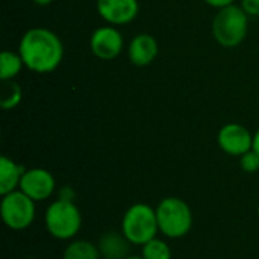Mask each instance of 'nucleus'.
<instances>
[{"label": "nucleus", "instance_id": "f257e3e1", "mask_svg": "<svg viewBox=\"0 0 259 259\" xmlns=\"http://www.w3.org/2000/svg\"><path fill=\"white\" fill-rule=\"evenodd\" d=\"M18 53L27 70L47 74L61 65L64 59V44L53 30L47 27H32L20 38Z\"/></svg>", "mask_w": 259, "mask_h": 259}, {"label": "nucleus", "instance_id": "f03ea898", "mask_svg": "<svg viewBox=\"0 0 259 259\" xmlns=\"http://www.w3.org/2000/svg\"><path fill=\"white\" fill-rule=\"evenodd\" d=\"M212 36L214 39L226 49L240 46L247 36L249 30V15L238 5H231L214 15L212 20Z\"/></svg>", "mask_w": 259, "mask_h": 259}, {"label": "nucleus", "instance_id": "7ed1b4c3", "mask_svg": "<svg viewBox=\"0 0 259 259\" xmlns=\"http://www.w3.org/2000/svg\"><path fill=\"white\" fill-rule=\"evenodd\" d=\"M44 225L53 238L61 241L73 240L82 228L80 209L71 200L58 199L47 206Z\"/></svg>", "mask_w": 259, "mask_h": 259}, {"label": "nucleus", "instance_id": "20e7f679", "mask_svg": "<svg viewBox=\"0 0 259 259\" xmlns=\"http://www.w3.org/2000/svg\"><path fill=\"white\" fill-rule=\"evenodd\" d=\"M159 232L167 238L185 237L193 228V212L190 205L179 197H165L156 206Z\"/></svg>", "mask_w": 259, "mask_h": 259}, {"label": "nucleus", "instance_id": "39448f33", "mask_svg": "<svg viewBox=\"0 0 259 259\" xmlns=\"http://www.w3.org/2000/svg\"><path fill=\"white\" fill-rule=\"evenodd\" d=\"M121 232L134 246H144L158 237L159 226L156 209L146 203H135L123 215Z\"/></svg>", "mask_w": 259, "mask_h": 259}, {"label": "nucleus", "instance_id": "423d86ee", "mask_svg": "<svg viewBox=\"0 0 259 259\" xmlns=\"http://www.w3.org/2000/svg\"><path fill=\"white\" fill-rule=\"evenodd\" d=\"M35 203L36 202H33L20 190L2 196L0 215L6 228L12 231L27 229L33 223L36 215Z\"/></svg>", "mask_w": 259, "mask_h": 259}, {"label": "nucleus", "instance_id": "0eeeda50", "mask_svg": "<svg viewBox=\"0 0 259 259\" xmlns=\"http://www.w3.org/2000/svg\"><path fill=\"white\" fill-rule=\"evenodd\" d=\"M124 39L117 26H100L97 27L90 38L91 53L102 61H112L123 52Z\"/></svg>", "mask_w": 259, "mask_h": 259}, {"label": "nucleus", "instance_id": "6e6552de", "mask_svg": "<svg viewBox=\"0 0 259 259\" xmlns=\"http://www.w3.org/2000/svg\"><path fill=\"white\" fill-rule=\"evenodd\" d=\"M217 143L226 155L240 158L253 149V134L240 123H228L219 131Z\"/></svg>", "mask_w": 259, "mask_h": 259}, {"label": "nucleus", "instance_id": "1a4fd4ad", "mask_svg": "<svg viewBox=\"0 0 259 259\" xmlns=\"http://www.w3.org/2000/svg\"><path fill=\"white\" fill-rule=\"evenodd\" d=\"M56 181L46 168H29L24 171L18 190L33 202H44L55 193Z\"/></svg>", "mask_w": 259, "mask_h": 259}, {"label": "nucleus", "instance_id": "9d476101", "mask_svg": "<svg viewBox=\"0 0 259 259\" xmlns=\"http://www.w3.org/2000/svg\"><path fill=\"white\" fill-rule=\"evenodd\" d=\"M97 12L111 26H124L134 21L140 12L138 0H97Z\"/></svg>", "mask_w": 259, "mask_h": 259}, {"label": "nucleus", "instance_id": "9b49d317", "mask_svg": "<svg viewBox=\"0 0 259 259\" xmlns=\"http://www.w3.org/2000/svg\"><path fill=\"white\" fill-rule=\"evenodd\" d=\"M159 53V44L150 33L135 35L127 46V58L137 67L150 65Z\"/></svg>", "mask_w": 259, "mask_h": 259}, {"label": "nucleus", "instance_id": "f8f14e48", "mask_svg": "<svg viewBox=\"0 0 259 259\" xmlns=\"http://www.w3.org/2000/svg\"><path fill=\"white\" fill-rule=\"evenodd\" d=\"M103 259H126L129 256L131 241L123 232H106L100 237L97 244Z\"/></svg>", "mask_w": 259, "mask_h": 259}, {"label": "nucleus", "instance_id": "ddd939ff", "mask_svg": "<svg viewBox=\"0 0 259 259\" xmlns=\"http://www.w3.org/2000/svg\"><path fill=\"white\" fill-rule=\"evenodd\" d=\"M24 171L26 168L23 165L17 164L8 156H2L0 158V194L5 196L18 190Z\"/></svg>", "mask_w": 259, "mask_h": 259}, {"label": "nucleus", "instance_id": "4468645a", "mask_svg": "<svg viewBox=\"0 0 259 259\" xmlns=\"http://www.w3.org/2000/svg\"><path fill=\"white\" fill-rule=\"evenodd\" d=\"M99 247L87 240H73L62 253V259H100Z\"/></svg>", "mask_w": 259, "mask_h": 259}, {"label": "nucleus", "instance_id": "2eb2a0df", "mask_svg": "<svg viewBox=\"0 0 259 259\" xmlns=\"http://www.w3.org/2000/svg\"><path fill=\"white\" fill-rule=\"evenodd\" d=\"M24 62L20 53L12 50H3L0 53V79L3 80H14L20 71L23 70Z\"/></svg>", "mask_w": 259, "mask_h": 259}, {"label": "nucleus", "instance_id": "dca6fc26", "mask_svg": "<svg viewBox=\"0 0 259 259\" xmlns=\"http://www.w3.org/2000/svg\"><path fill=\"white\" fill-rule=\"evenodd\" d=\"M23 100V90L15 80H3L0 90V105L5 111L15 109Z\"/></svg>", "mask_w": 259, "mask_h": 259}, {"label": "nucleus", "instance_id": "f3484780", "mask_svg": "<svg viewBox=\"0 0 259 259\" xmlns=\"http://www.w3.org/2000/svg\"><path fill=\"white\" fill-rule=\"evenodd\" d=\"M141 255L144 259H171V250L164 240L156 237L141 246Z\"/></svg>", "mask_w": 259, "mask_h": 259}, {"label": "nucleus", "instance_id": "a211bd4d", "mask_svg": "<svg viewBox=\"0 0 259 259\" xmlns=\"http://www.w3.org/2000/svg\"><path fill=\"white\" fill-rule=\"evenodd\" d=\"M240 167L246 173H256L259 170V155L252 149L243 156H240Z\"/></svg>", "mask_w": 259, "mask_h": 259}, {"label": "nucleus", "instance_id": "6ab92c4d", "mask_svg": "<svg viewBox=\"0 0 259 259\" xmlns=\"http://www.w3.org/2000/svg\"><path fill=\"white\" fill-rule=\"evenodd\" d=\"M240 6L249 17H259V0H241Z\"/></svg>", "mask_w": 259, "mask_h": 259}, {"label": "nucleus", "instance_id": "aec40b11", "mask_svg": "<svg viewBox=\"0 0 259 259\" xmlns=\"http://www.w3.org/2000/svg\"><path fill=\"white\" fill-rule=\"evenodd\" d=\"M206 5H209L211 8H215V9H223L226 6H231L235 3V0H203Z\"/></svg>", "mask_w": 259, "mask_h": 259}, {"label": "nucleus", "instance_id": "412c9836", "mask_svg": "<svg viewBox=\"0 0 259 259\" xmlns=\"http://www.w3.org/2000/svg\"><path fill=\"white\" fill-rule=\"evenodd\" d=\"M253 150L259 155V129L255 132V135H253Z\"/></svg>", "mask_w": 259, "mask_h": 259}, {"label": "nucleus", "instance_id": "4be33fe9", "mask_svg": "<svg viewBox=\"0 0 259 259\" xmlns=\"http://www.w3.org/2000/svg\"><path fill=\"white\" fill-rule=\"evenodd\" d=\"M53 0H33V3L35 5H38V6H47V5H50Z\"/></svg>", "mask_w": 259, "mask_h": 259}, {"label": "nucleus", "instance_id": "5701e85b", "mask_svg": "<svg viewBox=\"0 0 259 259\" xmlns=\"http://www.w3.org/2000/svg\"><path fill=\"white\" fill-rule=\"evenodd\" d=\"M126 259H144V258H143V255H129Z\"/></svg>", "mask_w": 259, "mask_h": 259}, {"label": "nucleus", "instance_id": "b1692460", "mask_svg": "<svg viewBox=\"0 0 259 259\" xmlns=\"http://www.w3.org/2000/svg\"><path fill=\"white\" fill-rule=\"evenodd\" d=\"M26 259H36V258H26Z\"/></svg>", "mask_w": 259, "mask_h": 259}, {"label": "nucleus", "instance_id": "393cba45", "mask_svg": "<svg viewBox=\"0 0 259 259\" xmlns=\"http://www.w3.org/2000/svg\"><path fill=\"white\" fill-rule=\"evenodd\" d=\"M258 215H259V206H258Z\"/></svg>", "mask_w": 259, "mask_h": 259}]
</instances>
